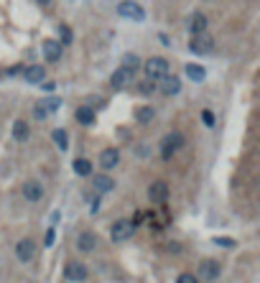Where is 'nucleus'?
Returning a JSON list of instances; mask_svg holds the SVG:
<instances>
[{"label":"nucleus","mask_w":260,"mask_h":283,"mask_svg":"<svg viewBox=\"0 0 260 283\" xmlns=\"http://www.w3.org/2000/svg\"><path fill=\"white\" fill-rule=\"evenodd\" d=\"M214 243H217V245H224V247H232V245H235L232 240H222V237H214Z\"/></svg>","instance_id":"32"},{"label":"nucleus","mask_w":260,"mask_h":283,"mask_svg":"<svg viewBox=\"0 0 260 283\" xmlns=\"http://www.w3.org/2000/svg\"><path fill=\"white\" fill-rule=\"evenodd\" d=\"M189 49L194 51V54H209V51L214 49V39L209 36V31H201V33H191Z\"/></svg>","instance_id":"4"},{"label":"nucleus","mask_w":260,"mask_h":283,"mask_svg":"<svg viewBox=\"0 0 260 283\" xmlns=\"http://www.w3.org/2000/svg\"><path fill=\"white\" fill-rule=\"evenodd\" d=\"M148 197H151V202H156V204L166 202L168 199V184L166 181H153L151 189H148Z\"/></svg>","instance_id":"15"},{"label":"nucleus","mask_w":260,"mask_h":283,"mask_svg":"<svg viewBox=\"0 0 260 283\" xmlns=\"http://www.w3.org/2000/svg\"><path fill=\"white\" fill-rule=\"evenodd\" d=\"M74 174L77 176H89V174H92V161H87V158H77V161H74Z\"/></svg>","instance_id":"22"},{"label":"nucleus","mask_w":260,"mask_h":283,"mask_svg":"<svg viewBox=\"0 0 260 283\" xmlns=\"http://www.w3.org/2000/svg\"><path fill=\"white\" fill-rule=\"evenodd\" d=\"M118 163H120V151L118 148H105L100 153V166H102L105 171H112Z\"/></svg>","instance_id":"13"},{"label":"nucleus","mask_w":260,"mask_h":283,"mask_svg":"<svg viewBox=\"0 0 260 283\" xmlns=\"http://www.w3.org/2000/svg\"><path fill=\"white\" fill-rule=\"evenodd\" d=\"M33 255H36V243H33L31 237H20L16 243V258L20 263H31Z\"/></svg>","instance_id":"6"},{"label":"nucleus","mask_w":260,"mask_h":283,"mask_svg":"<svg viewBox=\"0 0 260 283\" xmlns=\"http://www.w3.org/2000/svg\"><path fill=\"white\" fill-rule=\"evenodd\" d=\"M23 79L28 84H41L43 79H46V69L39 64H33V66H23Z\"/></svg>","instance_id":"14"},{"label":"nucleus","mask_w":260,"mask_h":283,"mask_svg":"<svg viewBox=\"0 0 260 283\" xmlns=\"http://www.w3.org/2000/svg\"><path fill=\"white\" fill-rule=\"evenodd\" d=\"M189 31L191 33H201V31H207V16H201V13H194L189 20Z\"/></svg>","instance_id":"21"},{"label":"nucleus","mask_w":260,"mask_h":283,"mask_svg":"<svg viewBox=\"0 0 260 283\" xmlns=\"http://www.w3.org/2000/svg\"><path fill=\"white\" fill-rule=\"evenodd\" d=\"M36 3H39V5H51L54 0H36Z\"/></svg>","instance_id":"36"},{"label":"nucleus","mask_w":260,"mask_h":283,"mask_svg":"<svg viewBox=\"0 0 260 283\" xmlns=\"http://www.w3.org/2000/svg\"><path fill=\"white\" fill-rule=\"evenodd\" d=\"M92 186H95L97 194H107V191L115 189V179L107 176V174H97V176L92 179Z\"/></svg>","instance_id":"16"},{"label":"nucleus","mask_w":260,"mask_h":283,"mask_svg":"<svg viewBox=\"0 0 260 283\" xmlns=\"http://www.w3.org/2000/svg\"><path fill=\"white\" fill-rule=\"evenodd\" d=\"M222 273V265H220V260H214V258H204L199 263V276L201 281H214Z\"/></svg>","instance_id":"10"},{"label":"nucleus","mask_w":260,"mask_h":283,"mask_svg":"<svg viewBox=\"0 0 260 283\" xmlns=\"http://www.w3.org/2000/svg\"><path fill=\"white\" fill-rule=\"evenodd\" d=\"M122 66H130V69H135V66H138V59H135V56H125V64Z\"/></svg>","instance_id":"31"},{"label":"nucleus","mask_w":260,"mask_h":283,"mask_svg":"<svg viewBox=\"0 0 260 283\" xmlns=\"http://www.w3.org/2000/svg\"><path fill=\"white\" fill-rule=\"evenodd\" d=\"M43 84V92H51V89H54V82H41Z\"/></svg>","instance_id":"34"},{"label":"nucleus","mask_w":260,"mask_h":283,"mask_svg":"<svg viewBox=\"0 0 260 283\" xmlns=\"http://www.w3.org/2000/svg\"><path fill=\"white\" fill-rule=\"evenodd\" d=\"M74 118H77L79 125H92L97 115H95V110H92V107H87V105H84V107H79V110L74 112Z\"/></svg>","instance_id":"18"},{"label":"nucleus","mask_w":260,"mask_h":283,"mask_svg":"<svg viewBox=\"0 0 260 283\" xmlns=\"http://www.w3.org/2000/svg\"><path fill=\"white\" fill-rule=\"evenodd\" d=\"M64 278L69 283H82L87 278V265L77 263V260H69V263L64 265Z\"/></svg>","instance_id":"8"},{"label":"nucleus","mask_w":260,"mask_h":283,"mask_svg":"<svg viewBox=\"0 0 260 283\" xmlns=\"http://www.w3.org/2000/svg\"><path fill=\"white\" fill-rule=\"evenodd\" d=\"M153 118H156V110H153V107H148V105L135 110V120H138L140 125H145V122H151Z\"/></svg>","instance_id":"23"},{"label":"nucleus","mask_w":260,"mask_h":283,"mask_svg":"<svg viewBox=\"0 0 260 283\" xmlns=\"http://www.w3.org/2000/svg\"><path fill=\"white\" fill-rule=\"evenodd\" d=\"M20 194H23L26 202H41L43 199V186L36 179H28V181H23V186H20Z\"/></svg>","instance_id":"11"},{"label":"nucleus","mask_w":260,"mask_h":283,"mask_svg":"<svg viewBox=\"0 0 260 283\" xmlns=\"http://www.w3.org/2000/svg\"><path fill=\"white\" fill-rule=\"evenodd\" d=\"M133 77H135V69H130V66H120V69L112 72L110 84H112V89H125L133 82Z\"/></svg>","instance_id":"7"},{"label":"nucleus","mask_w":260,"mask_h":283,"mask_svg":"<svg viewBox=\"0 0 260 283\" xmlns=\"http://www.w3.org/2000/svg\"><path fill=\"white\" fill-rule=\"evenodd\" d=\"M54 143L59 145V151H66V148H69V135H66L64 128H56V130H54Z\"/></svg>","instance_id":"24"},{"label":"nucleus","mask_w":260,"mask_h":283,"mask_svg":"<svg viewBox=\"0 0 260 283\" xmlns=\"http://www.w3.org/2000/svg\"><path fill=\"white\" fill-rule=\"evenodd\" d=\"M135 232V224L130 220H115L112 222V227H110V237H112V243H122V240H128V237Z\"/></svg>","instance_id":"5"},{"label":"nucleus","mask_w":260,"mask_h":283,"mask_svg":"<svg viewBox=\"0 0 260 283\" xmlns=\"http://www.w3.org/2000/svg\"><path fill=\"white\" fill-rule=\"evenodd\" d=\"M176 283H199V278L194 273H181V276L176 278Z\"/></svg>","instance_id":"28"},{"label":"nucleus","mask_w":260,"mask_h":283,"mask_svg":"<svg viewBox=\"0 0 260 283\" xmlns=\"http://www.w3.org/2000/svg\"><path fill=\"white\" fill-rule=\"evenodd\" d=\"M95 247H97V235L95 232L84 230V232L77 235V250L79 253H95Z\"/></svg>","instance_id":"12"},{"label":"nucleus","mask_w":260,"mask_h":283,"mask_svg":"<svg viewBox=\"0 0 260 283\" xmlns=\"http://www.w3.org/2000/svg\"><path fill=\"white\" fill-rule=\"evenodd\" d=\"M181 145H184V135L179 130H168L161 138V156L168 161V158H174L179 151H181Z\"/></svg>","instance_id":"1"},{"label":"nucleus","mask_w":260,"mask_h":283,"mask_svg":"<svg viewBox=\"0 0 260 283\" xmlns=\"http://www.w3.org/2000/svg\"><path fill=\"white\" fill-rule=\"evenodd\" d=\"M28 135H31L28 122H26V120H16V122H13V138H16L18 143H23V141H28Z\"/></svg>","instance_id":"19"},{"label":"nucleus","mask_w":260,"mask_h":283,"mask_svg":"<svg viewBox=\"0 0 260 283\" xmlns=\"http://www.w3.org/2000/svg\"><path fill=\"white\" fill-rule=\"evenodd\" d=\"M138 89H140L143 95H153L156 92V79H145V82L138 84Z\"/></svg>","instance_id":"26"},{"label":"nucleus","mask_w":260,"mask_h":283,"mask_svg":"<svg viewBox=\"0 0 260 283\" xmlns=\"http://www.w3.org/2000/svg\"><path fill=\"white\" fill-rule=\"evenodd\" d=\"M201 118H204V122H207V125H209V128L214 125V115H212V112H209V110H201Z\"/></svg>","instance_id":"30"},{"label":"nucleus","mask_w":260,"mask_h":283,"mask_svg":"<svg viewBox=\"0 0 260 283\" xmlns=\"http://www.w3.org/2000/svg\"><path fill=\"white\" fill-rule=\"evenodd\" d=\"M51 243H54V230L46 232V245H51Z\"/></svg>","instance_id":"35"},{"label":"nucleus","mask_w":260,"mask_h":283,"mask_svg":"<svg viewBox=\"0 0 260 283\" xmlns=\"http://www.w3.org/2000/svg\"><path fill=\"white\" fill-rule=\"evenodd\" d=\"M118 16L125 18V20H135V23H140V20L145 18V10L140 3H135V0H122V3L118 5Z\"/></svg>","instance_id":"2"},{"label":"nucleus","mask_w":260,"mask_h":283,"mask_svg":"<svg viewBox=\"0 0 260 283\" xmlns=\"http://www.w3.org/2000/svg\"><path fill=\"white\" fill-rule=\"evenodd\" d=\"M33 118H36V120H46L49 115H46V110H43L41 105H36V107H33Z\"/></svg>","instance_id":"29"},{"label":"nucleus","mask_w":260,"mask_h":283,"mask_svg":"<svg viewBox=\"0 0 260 283\" xmlns=\"http://www.w3.org/2000/svg\"><path fill=\"white\" fill-rule=\"evenodd\" d=\"M61 43L59 41H54V39H46L43 41V56H46V61H59V56H61Z\"/></svg>","instance_id":"17"},{"label":"nucleus","mask_w":260,"mask_h":283,"mask_svg":"<svg viewBox=\"0 0 260 283\" xmlns=\"http://www.w3.org/2000/svg\"><path fill=\"white\" fill-rule=\"evenodd\" d=\"M184 69H186V77L191 79V82H204V77H207L204 66H199V64H186Z\"/></svg>","instance_id":"20"},{"label":"nucleus","mask_w":260,"mask_h":283,"mask_svg":"<svg viewBox=\"0 0 260 283\" xmlns=\"http://www.w3.org/2000/svg\"><path fill=\"white\" fill-rule=\"evenodd\" d=\"M135 153H138V156H148V148H145V145H138V148H135Z\"/></svg>","instance_id":"33"},{"label":"nucleus","mask_w":260,"mask_h":283,"mask_svg":"<svg viewBox=\"0 0 260 283\" xmlns=\"http://www.w3.org/2000/svg\"><path fill=\"white\" fill-rule=\"evenodd\" d=\"M143 72L148 79H161L163 74H168V61L163 56H151V59L143 64Z\"/></svg>","instance_id":"3"},{"label":"nucleus","mask_w":260,"mask_h":283,"mask_svg":"<svg viewBox=\"0 0 260 283\" xmlns=\"http://www.w3.org/2000/svg\"><path fill=\"white\" fill-rule=\"evenodd\" d=\"M39 105L46 110V115H51V112H56V110L61 107V100H59V97H46V100H41Z\"/></svg>","instance_id":"25"},{"label":"nucleus","mask_w":260,"mask_h":283,"mask_svg":"<svg viewBox=\"0 0 260 283\" xmlns=\"http://www.w3.org/2000/svg\"><path fill=\"white\" fill-rule=\"evenodd\" d=\"M61 46H66V43H72V31H69V26H61Z\"/></svg>","instance_id":"27"},{"label":"nucleus","mask_w":260,"mask_h":283,"mask_svg":"<svg viewBox=\"0 0 260 283\" xmlns=\"http://www.w3.org/2000/svg\"><path fill=\"white\" fill-rule=\"evenodd\" d=\"M156 82H158V89H161L163 95H168V97L181 92V79L174 77V74H163L161 79H156Z\"/></svg>","instance_id":"9"}]
</instances>
